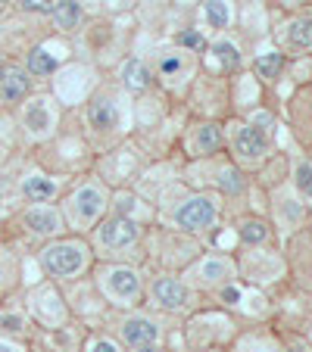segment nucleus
<instances>
[{
  "label": "nucleus",
  "mask_w": 312,
  "mask_h": 352,
  "mask_svg": "<svg viewBox=\"0 0 312 352\" xmlns=\"http://www.w3.org/2000/svg\"><path fill=\"white\" fill-rule=\"evenodd\" d=\"M222 206L213 193H191L172 209V225L185 234H203L219 221Z\"/></svg>",
  "instance_id": "nucleus-1"
},
{
  "label": "nucleus",
  "mask_w": 312,
  "mask_h": 352,
  "mask_svg": "<svg viewBox=\"0 0 312 352\" xmlns=\"http://www.w3.org/2000/svg\"><path fill=\"white\" fill-rule=\"evenodd\" d=\"M87 259L91 253L81 240H56V243L44 246V253H41V265L50 278H79L87 268Z\"/></svg>",
  "instance_id": "nucleus-2"
},
{
  "label": "nucleus",
  "mask_w": 312,
  "mask_h": 352,
  "mask_svg": "<svg viewBox=\"0 0 312 352\" xmlns=\"http://www.w3.org/2000/svg\"><path fill=\"white\" fill-rule=\"evenodd\" d=\"M110 209V197L97 181H85L69 197V219L75 228H97Z\"/></svg>",
  "instance_id": "nucleus-3"
},
{
  "label": "nucleus",
  "mask_w": 312,
  "mask_h": 352,
  "mask_svg": "<svg viewBox=\"0 0 312 352\" xmlns=\"http://www.w3.org/2000/svg\"><path fill=\"white\" fill-rule=\"evenodd\" d=\"M100 290L116 306H134L144 296V278L132 265H107L100 272Z\"/></svg>",
  "instance_id": "nucleus-4"
},
{
  "label": "nucleus",
  "mask_w": 312,
  "mask_h": 352,
  "mask_svg": "<svg viewBox=\"0 0 312 352\" xmlns=\"http://www.w3.org/2000/svg\"><path fill=\"white\" fill-rule=\"evenodd\" d=\"M228 146H231V156L238 166H259V162L269 156V138L262 128H256L253 122H238L231 125L228 134Z\"/></svg>",
  "instance_id": "nucleus-5"
},
{
  "label": "nucleus",
  "mask_w": 312,
  "mask_h": 352,
  "mask_svg": "<svg viewBox=\"0 0 312 352\" xmlns=\"http://www.w3.org/2000/svg\"><path fill=\"white\" fill-rule=\"evenodd\" d=\"M94 240H97L100 250H107V253H122L128 246H134L141 240V228L134 219L128 215H110L97 225L94 231Z\"/></svg>",
  "instance_id": "nucleus-6"
},
{
  "label": "nucleus",
  "mask_w": 312,
  "mask_h": 352,
  "mask_svg": "<svg viewBox=\"0 0 312 352\" xmlns=\"http://www.w3.org/2000/svg\"><path fill=\"white\" fill-rule=\"evenodd\" d=\"M87 128L97 134H116L122 128V100L113 91H100L91 97L85 109Z\"/></svg>",
  "instance_id": "nucleus-7"
},
{
  "label": "nucleus",
  "mask_w": 312,
  "mask_h": 352,
  "mask_svg": "<svg viewBox=\"0 0 312 352\" xmlns=\"http://www.w3.org/2000/svg\"><path fill=\"white\" fill-rule=\"evenodd\" d=\"M147 296L156 309L163 312H185L191 306V287L181 278H172V274H160L153 278L150 287H147Z\"/></svg>",
  "instance_id": "nucleus-8"
},
{
  "label": "nucleus",
  "mask_w": 312,
  "mask_h": 352,
  "mask_svg": "<svg viewBox=\"0 0 312 352\" xmlns=\"http://www.w3.org/2000/svg\"><path fill=\"white\" fill-rule=\"evenodd\" d=\"M187 278H191L197 287H203V290H222V287L231 284L234 265H231V259H225V256H206V259H200L197 265L187 272Z\"/></svg>",
  "instance_id": "nucleus-9"
},
{
  "label": "nucleus",
  "mask_w": 312,
  "mask_h": 352,
  "mask_svg": "<svg viewBox=\"0 0 312 352\" xmlns=\"http://www.w3.org/2000/svg\"><path fill=\"white\" fill-rule=\"evenodd\" d=\"M191 69H194V63H191V56H187V50H181V47H169V50H163V54L156 56V69H153V75H156V81L175 87L191 75Z\"/></svg>",
  "instance_id": "nucleus-10"
},
{
  "label": "nucleus",
  "mask_w": 312,
  "mask_h": 352,
  "mask_svg": "<svg viewBox=\"0 0 312 352\" xmlns=\"http://www.w3.org/2000/svg\"><path fill=\"white\" fill-rule=\"evenodd\" d=\"M119 333H122V340H125L132 349H138V346L160 343L163 327L156 324L153 318H147V315H128V318L119 324Z\"/></svg>",
  "instance_id": "nucleus-11"
},
{
  "label": "nucleus",
  "mask_w": 312,
  "mask_h": 352,
  "mask_svg": "<svg viewBox=\"0 0 312 352\" xmlns=\"http://www.w3.org/2000/svg\"><path fill=\"white\" fill-rule=\"evenodd\" d=\"M32 91V75L22 66H0V103H22Z\"/></svg>",
  "instance_id": "nucleus-12"
},
{
  "label": "nucleus",
  "mask_w": 312,
  "mask_h": 352,
  "mask_svg": "<svg viewBox=\"0 0 312 352\" xmlns=\"http://www.w3.org/2000/svg\"><path fill=\"white\" fill-rule=\"evenodd\" d=\"M284 47L291 54H309L312 50V10L297 13L284 25Z\"/></svg>",
  "instance_id": "nucleus-13"
},
{
  "label": "nucleus",
  "mask_w": 312,
  "mask_h": 352,
  "mask_svg": "<svg viewBox=\"0 0 312 352\" xmlns=\"http://www.w3.org/2000/svg\"><path fill=\"white\" fill-rule=\"evenodd\" d=\"M119 85L125 87V91H132V94H144V91H150V87L156 85V75H153V69L147 66L144 60L132 56V60H125L122 63V69H119Z\"/></svg>",
  "instance_id": "nucleus-14"
},
{
  "label": "nucleus",
  "mask_w": 312,
  "mask_h": 352,
  "mask_svg": "<svg viewBox=\"0 0 312 352\" xmlns=\"http://www.w3.org/2000/svg\"><path fill=\"white\" fill-rule=\"evenodd\" d=\"M25 228L32 234H38V237H54V234H60L63 231V215L56 212L54 206H32L25 212Z\"/></svg>",
  "instance_id": "nucleus-15"
},
{
  "label": "nucleus",
  "mask_w": 312,
  "mask_h": 352,
  "mask_svg": "<svg viewBox=\"0 0 312 352\" xmlns=\"http://www.w3.org/2000/svg\"><path fill=\"white\" fill-rule=\"evenodd\" d=\"M222 146H225V131H222L219 122H203L191 138L194 156H213V153H219Z\"/></svg>",
  "instance_id": "nucleus-16"
},
{
  "label": "nucleus",
  "mask_w": 312,
  "mask_h": 352,
  "mask_svg": "<svg viewBox=\"0 0 312 352\" xmlns=\"http://www.w3.org/2000/svg\"><path fill=\"white\" fill-rule=\"evenodd\" d=\"M56 193H60V184H56L54 178H47V175H28V178L22 181V197H25L28 203H34V206L50 203Z\"/></svg>",
  "instance_id": "nucleus-17"
},
{
  "label": "nucleus",
  "mask_w": 312,
  "mask_h": 352,
  "mask_svg": "<svg viewBox=\"0 0 312 352\" xmlns=\"http://www.w3.org/2000/svg\"><path fill=\"white\" fill-rule=\"evenodd\" d=\"M25 128L34 138H47L54 131V113H50V100H32L25 107Z\"/></svg>",
  "instance_id": "nucleus-18"
},
{
  "label": "nucleus",
  "mask_w": 312,
  "mask_h": 352,
  "mask_svg": "<svg viewBox=\"0 0 312 352\" xmlns=\"http://www.w3.org/2000/svg\"><path fill=\"white\" fill-rule=\"evenodd\" d=\"M238 237H240V243H247V246H262L272 240V228L262 219H244L238 225Z\"/></svg>",
  "instance_id": "nucleus-19"
},
{
  "label": "nucleus",
  "mask_w": 312,
  "mask_h": 352,
  "mask_svg": "<svg viewBox=\"0 0 312 352\" xmlns=\"http://www.w3.org/2000/svg\"><path fill=\"white\" fill-rule=\"evenodd\" d=\"M54 22L63 32H72V28L81 25V3L79 0H56L54 3Z\"/></svg>",
  "instance_id": "nucleus-20"
},
{
  "label": "nucleus",
  "mask_w": 312,
  "mask_h": 352,
  "mask_svg": "<svg viewBox=\"0 0 312 352\" xmlns=\"http://www.w3.org/2000/svg\"><path fill=\"white\" fill-rule=\"evenodd\" d=\"M281 69H284V54H278V50H266V54H259L253 60V72L262 81H275L281 75Z\"/></svg>",
  "instance_id": "nucleus-21"
},
{
  "label": "nucleus",
  "mask_w": 312,
  "mask_h": 352,
  "mask_svg": "<svg viewBox=\"0 0 312 352\" xmlns=\"http://www.w3.org/2000/svg\"><path fill=\"white\" fill-rule=\"evenodd\" d=\"M56 69H60V60H56L50 50H44V47H34L32 54H28V75H41V78H47V75H54Z\"/></svg>",
  "instance_id": "nucleus-22"
},
{
  "label": "nucleus",
  "mask_w": 312,
  "mask_h": 352,
  "mask_svg": "<svg viewBox=\"0 0 312 352\" xmlns=\"http://www.w3.org/2000/svg\"><path fill=\"white\" fill-rule=\"evenodd\" d=\"M213 54H216V63H219L222 69H228V72L244 66V54H240V47L234 44V41H228V38L216 41V44H213Z\"/></svg>",
  "instance_id": "nucleus-23"
},
{
  "label": "nucleus",
  "mask_w": 312,
  "mask_h": 352,
  "mask_svg": "<svg viewBox=\"0 0 312 352\" xmlns=\"http://www.w3.org/2000/svg\"><path fill=\"white\" fill-rule=\"evenodd\" d=\"M216 187H219L222 193L238 197V193L247 190V178H244V172H240L238 166H225V168H219V175H216Z\"/></svg>",
  "instance_id": "nucleus-24"
},
{
  "label": "nucleus",
  "mask_w": 312,
  "mask_h": 352,
  "mask_svg": "<svg viewBox=\"0 0 312 352\" xmlns=\"http://www.w3.org/2000/svg\"><path fill=\"white\" fill-rule=\"evenodd\" d=\"M203 19H206L209 28H228V22H231L228 0H206L203 3Z\"/></svg>",
  "instance_id": "nucleus-25"
},
{
  "label": "nucleus",
  "mask_w": 312,
  "mask_h": 352,
  "mask_svg": "<svg viewBox=\"0 0 312 352\" xmlns=\"http://www.w3.org/2000/svg\"><path fill=\"white\" fill-rule=\"evenodd\" d=\"M293 187H297L300 199L312 203V162H297L293 166Z\"/></svg>",
  "instance_id": "nucleus-26"
},
{
  "label": "nucleus",
  "mask_w": 312,
  "mask_h": 352,
  "mask_svg": "<svg viewBox=\"0 0 312 352\" xmlns=\"http://www.w3.org/2000/svg\"><path fill=\"white\" fill-rule=\"evenodd\" d=\"M178 47L181 50H187V54H200V50H206V38L197 32V28H185V32H178Z\"/></svg>",
  "instance_id": "nucleus-27"
},
{
  "label": "nucleus",
  "mask_w": 312,
  "mask_h": 352,
  "mask_svg": "<svg viewBox=\"0 0 312 352\" xmlns=\"http://www.w3.org/2000/svg\"><path fill=\"white\" fill-rule=\"evenodd\" d=\"M281 219L291 221V225H300V221H303V203H297V199H281Z\"/></svg>",
  "instance_id": "nucleus-28"
},
{
  "label": "nucleus",
  "mask_w": 312,
  "mask_h": 352,
  "mask_svg": "<svg viewBox=\"0 0 312 352\" xmlns=\"http://www.w3.org/2000/svg\"><path fill=\"white\" fill-rule=\"evenodd\" d=\"M54 3H56V0H22V10H25V13L50 16V13H54Z\"/></svg>",
  "instance_id": "nucleus-29"
},
{
  "label": "nucleus",
  "mask_w": 312,
  "mask_h": 352,
  "mask_svg": "<svg viewBox=\"0 0 312 352\" xmlns=\"http://www.w3.org/2000/svg\"><path fill=\"white\" fill-rule=\"evenodd\" d=\"M22 324H25V321H22V315H0V327H3V331H10V333H19L22 331Z\"/></svg>",
  "instance_id": "nucleus-30"
},
{
  "label": "nucleus",
  "mask_w": 312,
  "mask_h": 352,
  "mask_svg": "<svg viewBox=\"0 0 312 352\" xmlns=\"http://www.w3.org/2000/svg\"><path fill=\"white\" fill-rule=\"evenodd\" d=\"M87 352H122L119 343H113V340H91L87 343Z\"/></svg>",
  "instance_id": "nucleus-31"
},
{
  "label": "nucleus",
  "mask_w": 312,
  "mask_h": 352,
  "mask_svg": "<svg viewBox=\"0 0 312 352\" xmlns=\"http://www.w3.org/2000/svg\"><path fill=\"white\" fill-rule=\"evenodd\" d=\"M219 296L225 299L228 306H234V302H238V299H240V290H238V287H222V290H219Z\"/></svg>",
  "instance_id": "nucleus-32"
},
{
  "label": "nucleus",
  "mask_w": 312,
  "mask_h": 352,
  "mask_svg": "<svg viewBox=\"0 0 312 352\" xmlns=\"http://www.w3.org/2000/svg\"><path fill=\"white\" fill-rule=\"evenodd\" d=\"M134 352H166V349H160V343H153V346H138Z\"/></svg>",
  "instance_id": "nucleus-33"
},
{
  "label": "nucleus",
  "mask_w": 312,
  "mask_h": 352,
  "mask_svg": "<svg viewBox=\"0 0 312 352\" xmlns=\"http://www.w3.org/2000/svg\"><path fill=\"white\" fill-rule=\"evenodd\" d=\"M287 352H309V349H306V346H291Z\"/></svg>",
  "instance_id": "nucleus-34"
},
{
  "label": "nucleus",
  "mask_w": 312,
  "mask_h": 352,
  "mask_svg": "<svg viewBox=\"0 0 312 352\" xmlns=\"http://www.w3.org/2000/svg\"><path fill=\"white\" fill-rule=\"evenodd\" d=\"M0 352H13V349H10V346H0Z\"/></svg>",
  "instance_id": "nucleus-35"
}]
</instances>
